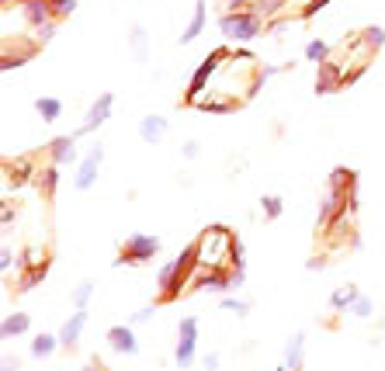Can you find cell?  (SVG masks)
Segmentation results:
<instances>
[{
  "mask_svg": "<svg viewBox=\"0 0 385 371\" xmlns=\"http://www.w3.org/2000/svg\"><path fill=\"white\" fill-rule=\"evenodd\" d=\"M219 28H222V35L232 38V42H250V38H257V31H260V14L257 11H230V14L219 18Z\"/></svg>",
  "mask_w": 385,
  "mask_h": 371,
  "instance_id": "7a4b0ae2",
  "label": "cell"
},
{
  "mask_svg": "<svg viewBox=\"0 0 385 371\" xmlns=\"http://www.w3.org/2000/svg\"><path fill=\"white\" fill-rule=\"evenodd\" d=\"M115 354H125V357H135L139 354V340H135V330H132V323L125 326H111L108 330V337H104Z\"/></svg>",
  "mask_w": 385,
  "mask_h": 371,
  "instance_id": "52a82bcc",
  "label": "cell"
},
{
  "mask_svg": "<svg viewBox=\"0 0 385 371\" xmlns=\"http://www.w3.org/2000/svg\"><path fill=\"white\" fill-rule=\"evenodd\" d=\"M156 254H160V236H150V233H132V236L122 243V254L115 264H150Z\"/></svg>",
  "mask_w": 385,
  "mask_h": 371,
  "instance_id": "3957f363",
  "label": "cell"
},
{
  "mask_svg": "<svg viewBox=\"0 0 385 371\" xmlns=\"http://www.w3.org/2000/svg\"><path fill=\"white\" fill-rule=\"evenodd\" d=\"M38 184H46V194H52L56 184H59V167H46V170L38 174Z\"/></svg>",
  "mask_w": 385,
  "mask_h": 371,
  "instance_id": "7402d4cb",
  "label": "cell"
},
{
  "mask_svg": "<svg viewBox=\"0 0 385 371\" xmlns=\"http://www.w3.org/2000/svg\"><path fill=\"white\" fill-rule=\"evenodd\" d=\"M327 4H330V0H312V4L306 7V14H316V11H323Z\"/></svg>",
  "mask_w": 385,
  "mask_h": 371,
  "instance_id": "e575fe53",
  "label": "cell"
},
{
  "mask_svg": "<svg viewBox=\"0 0 385 371\" xmlns=\"http://www.w3.org/2000/svg\"><path fill=\"white\" fill-rule=\"evenodd\" d=\"M101 163H104V150H101V142H98V146H91V150H87V157L80 160L77 177H73V187H77V191H91V187L98 184Z\"/></svg>",
  "mask_w": 385,
  "mask_h": 371,
  "instance_id": "5b68a950",
  "label": "cell"
},
{
  "mask_svg": "<svg viewBox=\"0 0 385 371\" xmlns=\"http://www.w3.org/2000/svg\"><path fill=\"white\" fill-rule=\"evenodd\" d=\"M180 153H184V160H198V157H202V146H198L195 139H188V142L180 146Z\"/></svg>",
  "mask_w": 385,
  "mask_h": 371,
  "instance_id": "83f0119b",
  "label": "cell"
},
{
  "mask_svg": "<svg viewBox=\"0 0 385 371\" xmlns=\"http://www.w3.org/2000/svg\"><path fill=\"white\" fill-rule=\"evenodd\" d=\"M52 31H56V25H52V21H49V25H42V28H38V35H42V42H49V38H52Z\"/></svg>",
  "mask_w": 385,
  "mask_h": 371,
  "instance_id": "d590c367",
  "label": "cell"
},
{
  "mask_svg": "<svg viewBox=\"0 0 385 371\" xmlns=\"http://www.w3.org/2000/svg\"><path fill=\"white\" fill-rule=\"evenodd\" d=\"M202 365H205V371H219V354H208Z\"/></svg>",
  "mask_w": 385,
  "mask_h": 371,
  "instance_id": "d6a6232c",
  "label": "cell"
},
{
  "mask_svg": "<svg viewBox=\"0 0 385 371\" xmlns=\"http://www.w3.org/2000/svg\"><path fill=\"white\" fill-rule=\"evenodd\" d=\"M219 305H222L226 313H236V316H247V313H250V302H243V298H222Z\"/></svg>",
  "mask_w": 385,
  "mask_h": 371,
  "instance_id": "cb8c5ba5",
  "label": "cell"
},
{
  "mask_svg": "<svg viewBox=\"0 0 385 371\" xmlns=\"http://www.w3.org/2000/svg\"><path fill=\"white\" fill-rule=\"evenodd\" d=\"M163 135H167V118H163V115H146V118L139 122V139H143L146 146H156Z\"/></svg>",
  "mask_w": 385,
  "mask_h": 371,
  "instance_id": "7c38bea8",
  "label": "cell"
},
{
  "mask_svg": "<svg viewBox=\"0 0 385 371\" xmlns=\"http://www.w3.org/2000/svg\"><path fill=\"white\" fill-rule=\"evenodd\" d=\"M260 209H264V215H267V219H282L284 202L278 198V194H264V198H260Z\"/></svg>",
  "mask_w": 385,
  "mask_h": 371,
  "instance_id": "d6986e66",
  "label": "cell"
},
{
  "mask_svg": "<svg viewBox=\"0 0 385 371\" xmlns=\"http://www.w3.org/2000/svg\"><path fill=\"white\" fill-rule=\"evenodd\" d=\"M21 7H25V18L31 21V25H38V28L49 25V11H52L49 0H25Z\"/></svg>",
  "mask_w": 385,
  "mask_h": 371,
  "instance_id": "2e32d148",
  "label": "cell"
},
{
  "mask_svg": "<svg viewBox=\"0 0 385 371\" xmlns=\"http://www.w3.org/2000/svg\"><path fill=\"white\" fill-rule=\"evenodd\" d=\"M153 313H156V305H146V309H139V313L132 316V326H135V323H150V319H153Z\"/></svg>",
  "mask_w": 385,
  "mask_h": 371,
  "instance_id": "4dcf8cb0",
  "label": "cell"
},
{
  "mask_svg": "<svg viewBox=\"0 0 385 371\" xmlns=\"http://www.w3.org/2000/svg\"><path fill=\"white\" fill-rule=\"evenodd\" d=\"M302 357H306V333H292L288 344H284V365L278 371H299L302 368Z\"/></svg>",
  "mask_w": 385,
  "mask_h": 371,
  "instance_id": "30bf717a",
  "label": "cell"
},
{
  "mask_svg": "<svg viewBox=\"0 0 385 371\" xmlns=\"http://www.w3.org/2000/svg\"><path fill=\"white\" fill-rule=\"evenodd\" d=\"M191 267H198V257H195V243H191V246L180 254L178 261H170V264L156 274V285L163 288V302H170V298L178 295V288L184 285V278H188V271H191Z\"/></svg>",
  "mask_w": 385,
  "mask_h": 371,
  "instance_id": "6da1fadb",
  "label": "cell"
},
{
  "mask_svg": "<svg viewBox=\"0 0 385 371\" xmlns=\"http://www.w3.org/2000/svg\"><path fill=\"white\" fill-rule=\"evenodd\" d=\"M83 326H87V309H77L73 316L63 323V330L56 333V337H59V344L66 347V350H70V347H77L80 333H83Z\"/></svg>",
  "mask_w": 385,
  "mask_h": 371,
  "instance_id": "8fae6325",
  "label": "cell"
},
{
  "mask_svg": "<svg viewBox=\"0 0 385 371\" xmlns=\"http://www.w3.org/2000/svg\"><path fill=\"white\" fill-rule=\"evenodd\" d=\"M91 298H94V281H83L77 292H73V305H77V309H83Z\"/></svg>",
  "mask_w": 385,
  "mask_h": 371,
  "instance_id": "603a6c76",
  "label": "cell"
},
{
  "mask_svg": "<svg viewBox=\"0 0 385 371\" xmlns=\"http://www.w3.org/2000/svg\"><path fill=\"white\" fill-rule=\"evenodd\" d=\"M28 330H31V316H25V313H11V316H4V323H0V337H4V340L21 337Z\"/></svg>",
  "mask_w": 385,
  "mask_h": 371,
  "instance_id": "4fadbf2b",
  "label": "cell"
},
{
  "mask_svg": "<svg viewBox=\"0 0 385 371\" xmlns=\"http://www.w3.org/2000/svg\"><path fill=\"white\" fill-rule=\"evenodd\" d=\"M56 347H63L59 344V337H52V333H38L35 344H31V357H52Z\"/></svg>",
  "mask_w": 385,
  "mask_h": 371,
  "instance_id": "ac0fdd59",
  "label": "cell"
},
{
  "mask_svg": "<svg viewBox=\"0 0 385 371\" xmlns=\"http://www.w3.org/2000/svg\"><path fill=\"white\" fill-rule=\"evenodd\" d=\"M87 371H101V368H87Z\"/></svg>",
  "mask_w": 385,
  "mask_h": 371,
  "instance_id": "f35d334b",
  "label": "cell"
},
{
  "mask_svg": "<svg viewBox=\"0 0 385 371\" xmlns=\"http://www.w3.org/2000/svg\"><path fill=\"white\" fill-rule=\"evenodd\" d=\"M226 4H230L232 11H236V7H240V4H247V0H226Z\"/></svg>",
  "mask_w": 385,
  "mask_h": 371,
  "instance_id": "74e56055",
  "label": "cell"
},
{
  "mask_svg": "<svg viewBox=\"0 0 385 371\" xmlns=\"http://www.w3.org/2000/svg\"><path fill=\"white\" fill-rule=\"evenodd\" d=\"M49 4H52V14H59V18L73 14V7H77V0H49Z\"/></svg>",
  "mask_w": 385,
  "mask_h": 371,
  "instance_id": "4316f807",
  "label": "cell"
},
{
  "mask_svg": "<svg viewBox=\"0 0 385 371\" xmlns=\"http://www.w3.org/2000/svg\"><path fill=\"white\" fill-rule=\"evenodd\" d=\"M77 135H56L49 142V160L52 167H66V163H77Z\"/></svg>",
  "mask_w": 385,
  "mask_h": 371,
  "instance_id": "ba28073f",
  "label": "cell"
},
{
  "mask_svg": "<svg viewBox=\"0 0 385 371\" xmlns=\"http://www.w3.org/2000/svg\"><path fill=\"white\" fill-rule=\"evenodd\" d=\"M132 49L139 59H146V31L143 28H132Z\"/></svg>",
  "mask_w": 385,
  "mask_h": 371,
  "instance_id": "484cf974",
  "label": "cell"
},
{
  "mask_svg": "<svg viewBox=\"0 0 385 371\" xmlns=\"http://www.w3.org/2000/svg\"><path fill=\"white\" fill-rule=\"evenodd\" d=\"M11 264H14V254H11V246H4V250H0V271L7 274V271H11Z\"/></svg>",
  "mask_w": 385,
  "mask_h": 371,
  "instance_id": "f546056e",
  "label": "cell"
},
{
  "mask_svg": "<svg viewBox=\"0 0 385 371\" xmlns=\"http://www.w3.org/2000/svg\"><path fill=\"white\" fill-rule=\"evenodd\" d=\"M278 7H282V0H260L257 4V14H274Z\"/></svg>",
  "mask_w": 385,
  "mask_h": 371,
  "instance_id": "f1b7e54d",
  "label": "cell"
},
{
  "mask_svg": "<svg viewBox=\"0 0 385 371\" xmlns=\"http://www.w3.org/2000/svg\"><path fill=\"white\" fill-rule=\"evenodd\" d=\"M219 59H226V53H222V49H219V53H212V56H208L205 63L198 66V73L191 77V87H188V101H191V105H195V101H198V94L205 90V80L212 77V73H215V63H219Z\"/></svg>",
  "mask_w": 385,
  "mask_h": 371,
  "instance_id": "9c48e42d",
  "label": "cell"
},
{
  "mask_svg": "<svg viewBox=\"0 0 385 371\" xmlns=\"http://www.w3.org/2000/svg\"><path fill=\"white\" fill-rule=\"evenodd\" d=\"M306 267H309V271H323V267H327V257H312Z\"/></svg>",
  "mask_w": 385,
  "mask_h": 371,
  "instance_id": "836d02e7",
  "label": "cell"
},
{
  "mask_svg": "<svg viewBox=\"0 0 385 371\" xmlns=\"http://www.w3.org/2000/svg\"><path fill=\"white\" fill-rule=\"evenodd\" d=\"M198 316H184L178 323V347H174V361L178 368H191L195 354H198Z\"/></svg>",
  "mask_w": 385,
  "mask_h": 371,
  "instance_id": "277c9868",
  "label": "cell"
},
{
  "mask_svg": "<svg viewBox=\"0 0 385 371\" xmlns=\"http://www.w3.org/2000/svg\"><path fill=\"white\" fill-rule=\"evenodd\" d=\"M337 83H340V77H337L334 70L327 66V70H323V77L316 80V94H330V90L337 87Z\"/></svg>",
  "mask_w": 385,
  "mask_h": 371,
  "instance_id": "44dd1931",
  "label": "cell"
},
{
  "mask_svg": "<svg viewBox=\"0 0 385 371\" xmlns=\"http://www.w3.org/2000/svg\"><path fill=\"white\" fill-rule=\"evenodd\" d=\"M327 53H330V46H327V42H319V38H312V42L306 46V59H312V63H323Z\"/></svg>",
  "mask_w": 385,
  "mask_h": 371,
  "instance_id": "ffe728a7",
  "label": "cell"
},
{
  "mask_svg": "<svg viewBox=\"0 0 385 371\" xmlns=\"http://www.w3.org/2000/svg\"><path fill=\"white\" fill-rule=\"evenodd\" d=\"M368 42H371V46L379 49V46L385 42V28H368Z\"/></svg>",
  "mask_w": 385,
  "mask_h": 371,
  "instance_id": "1f68e13d",
  "label": "cell"
},
{
  "mask_svg": "<svg viewBox=\"0 0 385 371\" xmlns=\"http://www.w3.org/2000/svg\"><path fill=\"white\" fill-rule=\"evenodd\" d=\"M358 298H361V292L354 288V285H347V288H337V292L330 295V309H337V313H344V309H347V313H351Z\"/></svg>",
  "mask_w": 385,
  "mask_h": 371,
  "instance_id": "e0dca14e",
  "label": "cell"
},
{
  "mask_svg": "<svg viewBox=\"0 0 385 371\" xmlns=\"http://www.w3.org/2000/svg\"><path fill=\"white\" fill-rule=\"evenodd\" d=\"M4 371H21V361H18V357H14V361L4 357Z\"/></svg>",
  "mask_w": 385,
  "mask_h": 371,
  "instance_id": "8d00e7d4",
  "label": "cell"
},
{
  "mask_svg": "<svg viewBox=\"0 0 385 371\" xmlns=\"http://www.w3.org/2000/svg\"><path fill=\"white\" fill-rule=\"evenodd\" d=\"M375 313V305H371V298L368 295H361L358 302H354V309H351V316H358V319H368Z\"/></svg>",
  "mask_w": 385,
  "mask_h": 371,
  "instance_id": "d4e9b609",
  "label": "cell"
},
{
  "mask_svg": "<svg viewBox=\"0 0 385 371\" xmlns=\"http://www.w3.org/2000/svg\"><path fill=\"white\" fill-rule=\"evenodd\" d=\"M202 28H205V0H195V14H191L188 28L180 31V42H195L202 35Z\"/></svg>",
  "mask_w": 385,
  "mask_h": 371,
  "instance_id": "5bb4252c",
  "label": "cell"
},
{
  "mask_svg": "<svg viewBox=\"0 0 385 371\" xmlns=\"http://www.w3.org/2000/svg\"><path fill=\"white\" fill-rule=\"evenodd\" d=\"M35 111H38V118H42L46 125H56V122L63 118V101H59V98H38V101H35Z\"/></svg>",
  "mask_w": 385,
  "mask_h": 371,
  "instance_id": "9a60e30c",
  "label": "cell"
},
{
  "mask_svg": "<svg viewBox=\"0 0 385 371\" xmlns=\"http://www.w3.org/2000/svg\"><path fill=\"white\" fill-rule=\"evenodd\" d=\"M111 108H115V94H101L94 105H91V111H87V118H83V125H80L77 132V139H83L87 132H94V129H101L104 122L111 118Z\"/></svg>",
  "mask_w": 385,
  "mask_h": 371,
  "instance_id": "8992f818",
  "label": "cell"
}]
</instances>
